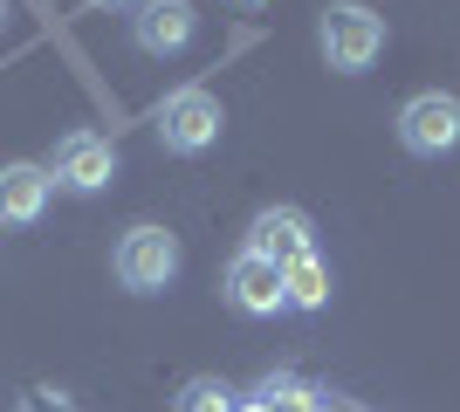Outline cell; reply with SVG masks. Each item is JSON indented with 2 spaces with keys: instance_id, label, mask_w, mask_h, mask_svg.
<instances>
[{
  "instance_id": "obj_1",
  "label": "cell",
  "mask_w": 460,
  "mask_h": 412,
  "mask_svg": "<svg viewBox=\"0 0 460 412\" xmlns=\"http://www.w3.org/2000/svg\"><path fill=\"white\" fill-rule=\"evenodd\" d=\"M316 48H323L330 69L365 76L371 62L385 56V14H371L365 0H330L323 14H316Z\"/></svg>"
},
{
  "instance_id": "obj_2",
  "label": "cell",
  "mask_w": 460,
  "mask_h": 412,
  "mask_svg": "<svg viewBox=\"0 0 460 412\" xmlns=\"http://www.w3.org/2000/svg\"><path fill=\"white\" fill-rule=\"evenodd\" d=\"M220 124H227V110H220V97H213L207 83H186V90H172V97L152 110L158 145H165V152H179V158L220 145Z\"/></svg>"
},
{
  "instance_id": "obj_3",
  "label": "cell",
  "mask_w": 460,
  "mask_h": 412,
  "mask_svg": "<svg viewBox=\"0 0 460 412\" xmlns=\"http://www.w3.org/2000/svg\"><path fill=\"white\" fill-rule=\"evenodd\" d=\"M111 268H117V282L131 295H158L179 275V234L172 227H152V220H145V227H124Z\"/></svg>"
},
{
  "instance_id": "obj_4",
  "label": "cell",
  "mask_w": 460,
  "mask_h": 412,
  "mask_svg": "<svg viewBox=\"0 0 460 412\" xmlns=\"http://www.w3.org/2000/svg\"><path fill=\"white\" fill-rule=\"evenodd\" d=\"M399 145L412 158H447L460 145V97L447 90H420L399 103Z\"/></svg>"
},
{
  "instance_id": "obj_5",
  "label": "cell",
  "mask_w": 460,
  "mask_h": 412,
  "mask_svg": "<svg viewBox=\"0 0 460 412\" xmlns=\"http://www.w3.org/2000/svg\"><path fill=\"white\" fill-rule=\"evenodd\" d=\"M49 179L56 186H69V193H103L117 179V145L96 131H69L56 145V158H49Z\"/></svg>"
},
{
  "instance_id": "obj_6",
  "label": "cell",
  "mask_w": 460,
  "mask_h": 412,
  "mask_svg": "<svg viewBox=\"0 0 460 412\" xmlns=\"http://www.w3.org/2000/svg\"><path fill=\"white\" fill-rule=\"evenodd\" d=\"M192 28H199V14H192V0H137L131 7V41L145 48V56H179V48H192Z\"/></svg>"
},
{
  "instance_id": "obj_7",
  "label": "cell",
  "mask_w": 460,
  "mask_h": 412,
  "mask_svg": "<svg viewBox=\"0 0 460 412\" xmlns=\"http://www.w3.org/2000/svg\"><path fill=\"white\" fill-rule=\"evenodd\" d=\"M248 255L275 261V268H288V261L316 255V227H309L303 206H269V214H254L248 227Z\"/></svg>"
},
{
  "instance_id": "obj_8",
  "label": "cell",
  "mask_w": 460,
  "mask_h": 412,
  "mask_svg": "<svg viewBox=\"0 0 460 412\" xmlns=\"http://www.w3.org/2000/svg\"><path fill=\"white\" fill-rule=\"evenodd\" d=\"M220 289H227V302H234L241 316H275V310H288L282 268H275V261H261V255H248V248L227 261V282H220Z\"/></svg>"
},
{
  "instance_id": "obj_9",
  "label": "cell",
  "mask_w": 460,
  "mask_h": 412,
  "mask_svg": "<svg viewBox=\"0 0 460 412\" xmlns=\"http://www.w3.org/2000/svg\"><path fill=\"white\" fill-rule=\"evenodd\" d=\"M49 193H56L49 165H28V158L0 165V227H35L49 214Z\"/></svg>"
},
{
  "instance_id": "obj_10",
  "label": "cell",
  "mask_w": 460,
  "mask_h": 412,
  "mask_svg": "<svg viewBox=\"0 0 460 412\" xmlns=\"http://www.w3.org/2000/svg\"><path fill=\"white\" fill-rule=\"evenodd\" d=\"M282 295H288V310H323V302H330V268H323V255L288 261V268H282Z\"/></svg>"
},
{
  "instance_id": "obj_11",
  "label": "cell",
  "mask_w": 460,
  "mask_h": 412,
  "mask_svg": "<svg viewBox=\"0 0 460 412\" xmlns=\"http://www.w3.org/2000/svg\"><path fill=\"white\" fill-rule=\"evenodd\" d=\"M172 412H241V399H234L220 378H186V392H179Z\"/></svg>"
},
{
  "instance_id": "obj_12",
  "label": "cell",
  "mask_w": 460,
  "mask_h": 412,
  "mask_svg": "<svg viewBox=\"0 0 460 412\" xmlns=\"http://www.w3.org/2000/svg\"><path fill=\"white\" fill-rule=\"evenodd\" d=\"M14 412H83L69 392H56V385H35V392H21L14 399Z\"/></svg>"
},
{
  "instance_id": "obj_13",
  "label": "cell",
  "mask_w": 460,
  "mask_h": 412,
  "mask_svg": "<svg viewBox=\"0 0 460 412\" xmlns=\"http://www.w3.org/2000/svg\"><path fill=\"white\" fill-rule=\"evenodd\" d=\"M309 412H358V406H350V399H330V392H316V399H309Z\"/></svg>"
},
{
  "instance_id": "obj_14",
  "label": "cell",
  "mask_w": 460,
  "mask_h": 412,
  "mask_svg": "<svg viewBox=\"0 0 460 412\" xmlns=\"http://www.w3.org/2000/svg\"><path fill=\"white\" fill-rule=\"evenodd\" d=\"M90 7H137V0H90Z\"/></svg>"
},
{
  "instance_id": "obj_15",
  "label": "cell",
  "mask_w": 460,
  "mask_h": 412,
  "mask_svg": "<svg viewBox=\"0 0 460 412\" xmlns=\"http://www.w3.org/2000/svg\"><path fill=\"white\" fill-rule=\"evenodd\" d=\"M234 7H261V0H234Z\"/></svg>"
},
{
  "instance_id": "obj_16",
  "label": "cell",
  "mask_w": 460,
  "mask_h": 412,
  "mask_svg": "<svg viewBox=\"0 0 460 412\" xmlns=\"http://www.w3.org/2000/svg\"><path fill=\"white\" fill-rule=\"evenodd\" d=\"M0 28H7V0H0Z\"/></svg>"
}]
</instances>
